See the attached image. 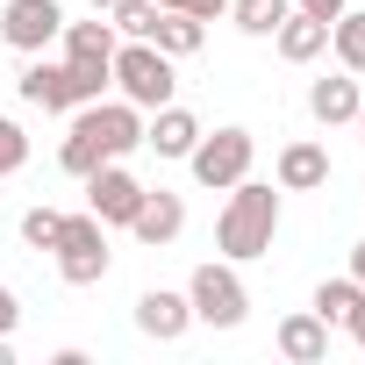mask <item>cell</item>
<instances>
[{
  "instance_id": "cell-12",
  "label": "cell",
  "mask_w": 365,
  "mask_h": 365,
  "mask_svg": "<svg viewBox=\"0 0 365 365\" xmlns=\"http://www.w3.org/2000/svg\"><path fill=\"white\" fill-rule=\"evenodd\" d=\"M15 86H22V101H29V108H43V115H72V108H79V101H72V72H65V65H43V58H36Z\"/></svg>"
},
{
  "instance_id": "cell-28",
  "label": "cell",
  "mask_w": 365,
  "mask_h": 365,
  "mask_svg": "<svg viewBox=\"0 0 365 365\" xmlns=\"http://www.w3.org/2000/svg\"><path fill=\"white\" fill-rule=\"evenodd\" d=\"M15 322H22V308H15V294H8V287H0V336H8Z\"/></svg>"
},
{
  "instance_id": "cell-4",
  "label": "cell",
  "mask_w": 365,
  "mask_h": 365,
  "mask_svg": "<svg viewBox=\"0 0 365 365\" xmlns=\"http://www.w3.org/2000/svg\"><path fill=\"white\" fill-rule=\"evenodd\" d=\"M115 86H122V101H129V108H150V115H158V108L172 101V86H179V79H172V58H165L158 43L129 36V51H115Z\"/></svg>"
},
{
  "instance_id": "cell-31",
  "label": "cell",
  "mask_w": 365,
  "mask_h": 365,
  "mask_svg": "<svg viewBox=\"0 0 365 365\" xmlns=\"http://www.w3.org/2000/svg\"><path fill=\"white\" fill-rule=\"evenodd\" d=\"M0 365H15V344H8V336H0Z\"/></svg>"
},
{
  "instance_id": "cell-15",
  "label": "cell",
  "mask_w": 365,
  "mask_h": 365,
  "mask_svg": "<svg viewBox=\"0 0 365 365\" xmlns=\"http://www.w3.org/2000/svg\"><path fill=\"white\" fill-rule=\"evenodd\" d=\"M143 143H150L158 158H187V150L201 143V122H194L187 108H172V101H165V108H158V122L143 129Z\"/></svg>"
},
{
  "instance_id": "cell-7",
  "label": "cell",
  "mask_w": 365,
  "mask_h": 365,
  "mask_svg": "<svg viewBox=\"0 0 365 365\" xmlns=\"http://www.w3.org/2000/svg\"><path fill=\"white\" fill-rule=\"evenodd\" d=\"M72 115H79V129H86L108 158L143 150V108H129V101H86V108H72Z\"/></svg>"
},
{
  "instance_id": "cell-29",
  "label": "cell",
  "mask_w": 365,
  "mask_h": 365,
  "mask_svg": "<svg viewBox=\"0 0 365 365\" xmlns=\"http://www.w3.org/2000/svg\"><path fill=\"white\" fill-rule=\"evenodd\" d=\"M344 322H351V336H358V344H365V301H358V308H351V315H344Z\"/></svg>"
},
{
  "instance_id": "cell-22",
  "label": "cell",
  "mask_w": 365,
  "mask_h": 365,
  "mask_svg": "<svg viewBox=\"0 0 365 365\" xmlns=\"http://www.w3.org/2000/svg\"><path fill=\"white\" fill-rule=\"evenodd\" d=\"M358 301H365L358 279H322V287H315V315H322V322H344Z\"/></svg>"
},
{
  "instance_id": "cell-19",
  "label": "cell",
  "mask_w": 365,
  "mask_h": 365,
  "mask_svg": "<svg viewBox=\"0 0 365 365\" xmlns=\"http://www.w3.org/2000/svg\"><path fill=\"white\" fill-rule=\"evenodd\" d=\"M287 15H294V0H230V22L244 36H272Z\"/></svg>"
},
{
  "instance_id": "cell-30",
  "label": "cell",
  "mask_w": 365,
  "mask_h": 365,
  "mask_svg": "<svg viewBox=\"0 0 365 365\" xmlns=\"http://www.w3.org/2000/svg\"><path fill=\"white\" fill-rule=\"evenodd\" d=\"M351 279L365 287V244H351Z\"/></svg>"
},
{
  "instance_id": "cell-3",
  "label": "cell",
  "mask_w": 365,
  "mask_h": 365,
  "mask_svg": "<svg viewBox=\"0 0 365 365\" xmlns=\"http://www.w3.org/2000/svg\"><path fill=\"white\" fill-rule=\"evenodd\" d=\"M58 279L65 287H101L108 279V222L86 208V215H65V230H58Z\"/></svg>"
},
{
  "instance_id": "cell-26",
  "label": "cell",
  "mask_w": 365,
  "mask_h": 365,
  "mask_svg": "<svg viewBox=\"0 0 365 365\" xmlns=\"http://www.w3.org/2000/svg\"><path fill=\"white\" fill-rule=\"evenodd\" d=\"M158 8H179V15H194V22H215V15H230V0H158Z\"/></svg>"
},
{
  "instance_id": "cell-5",
  "label": "cell",
  "mask_w": 365,
  "mask_h": 365,
  "mask_svg": "<svg viewBox=\"0 0 365 365\" xmlns=\"http://www.w3.org/2000/svg\"><path fill=\"white\" fill-rule=\"evenodd\" d=\"M251 158H258V136L251 129H201V143L187 150V165H194V179L201 187H215V194H230L237 179H251Z\"/></svg>"
},
{
  "instance_id": "cell-16",
  "label": "cell",
  "mask_w": 365,
  "mask_h": 365,
  "mask_svg": "<svg viewBox=\"0 0 365 365\" xmlns=\"http://www.w3.org/2000/svg\"><path fill=\"white\" fill-rule=\"evenodd\" d=\"M272 36H279V58H287V65H308V58L329 51V22H315V15H301V8H294Z\"/></svg>"
},
{
  "instance_id": "cell-13",
  "label": "cell",
  "mask_w": 365,
  "mask_h": 365,
  "mask_svg": "<svg viewBox=\"0 0 365 365\" xmlns=\"http://www.w3.org/2000/svg\"><path fill=\"white\" fill-rule=\"evenodd\" d=\"M279 187H287V194L329 187V150H322V143H287V150H279Z\"/></svg>"
},
{
  "instance_id": "cell-32",
  "label": "cell",
  "mask_w": 365,
  "mask_h": 365,
  "mask_svg": "<svg viewBox=\"0 0 365 365\" xmlns=\"http://www.w3.org/2000/svg\"><path fill=\"white\" fill-rule=\"evenodd\" d=\"M351 122H358V143H365V101H358V115H351Z\"/></svg>"
},
{
  "instance_id": "cell-33",
  "label": "cell",
  "mask_w": 365,
  "mask_h": 365,
  "mask_svg": "<svg viewBox=\"0 0 365 365\" xmlns=\"http://www.w3.org/2000/svg\"><path fill=\"white\" fill-rule=\"evenodd\" d=\"M108 8H115V0H93V15H108Z\"/></svg>"
},
{
  "instance_id": "cell-2",
  "label": "cell",
  "mask_w": 365,
  "mask_h": 365,
  "mask_svg": "<svg viewBox=\"0 0 365 365\" xmlns=\"http://www.w3.org/2000/svg\"><path fill=\"white\" fill-rule=\"evenodd\" d=\"M58 43H65V72H72V101L86 108V101H101V86L115 79V22H65L58 29Z\"/></svg>"
},
{
  "instance_id": "cell-21",
  "label": "cell",
  "mask_w": 365,
  "mask_h": 365,
  "mask_svg": "<svg viewBox=\"0 0 365 365\" xmlns=\"http://www.w3.org/2000/svg\"><path fill=\"white\" fill-rule=\"evenodd\" d=\"M58 165H65L72 179H86V172H101V165H108V150H101V143H93V136H86V129L72 122V136H65V150H58Z\"/></svg>"
},
{
  "instance_id": "cell-9",
  "label": "cell",
  "mask_w": 365,
  "mask_h": 365,
  "mask_svg": "<svg viewBox=\"0 0 365 365\" xmlns=\"http://www.w3.org/2000/svg\"><path fill=\"white\" fill-rule=\"evenodd\" d=\"M143 194H150V187H136L115 158H108L101 172H86V208H93L101 222H122V230H129V215L143 208Z\"/></svg>"
},
{
  "instance_id": "cell-17",
  "label": "cell",
  "mask_w": 365,
  "mask_h": 365,
  "mask_svg": "<svg viewBox=\"0 0 365 365\" xmlns=\"http://www.w3.org/2000/svg\"><path fill=\"white\" fill-rule=\"evenodd\" d=\"M358 101H365V93H358V72H344V79H315V86H308V115H315V122H329V129H336V122H351V115H358Z\"/></svg>"
},
{
  "instance_id": "cell-14",
  "label": "cell",
  "mask_w": 365,
  "mask_h": 365,
  "mask_svg": "<svg viewBox=\"0 0 365 365\" xmlns=\"http://www.w3.org/2000/svg\"><path fill=\"white\" fill-rule=\"evenodd\" d=\"M279 351H287L294 365H322V358H329V322H322L315 308H308V315H287V322H279Z\"/></svg>"
},
{
  "instance_id": "cell-10",
  "label": "cell",
  "mask_w": 365,
  "mask_h": 365,
  "mask_svg": "<svg viewBox=\"0 0 365 365\" xmlns=\"http://www.w3.org/2000/svg\"><path fill=\"white\" fill-rule=\"evenodd\" d=\"M187 322H194V301L172 294V287H150V294L136 301V329L158 336V344H179V336H187Z\"/></svg>"
},
{
  "instance_id": "cell-18",
  "label": "cell",
  "mask_w": 365,
  "mask_h": 365,
  "mask_svg": "<svg viewBox=\"0 0 365 365\" xmlns=\"http://www.w3.org/2000/svg\"><path fill=\"white\" fill-rule=\"evenodd\" d=\"M201 29H208V22L179 15V8H158V22H150V36H143V43H158L165 58H194V51H201Z\"/></svg>"
},
{
  "instance_id": "cell-1",
  "label": "cell",
  "mask_w": 365,
  "mask_h": 365,
  "mask_svg": "<svg viewBox=\"0 0 365 365\" xmlns=\"http://www.w3.org/2000/svg\"><path fill=\"white\" fill-rule=\"evenodd\" d=\"M272 237H279V194H272V187H258V179H237L230 201H222V222H215L222 258H230V265L265 258V251H272Z\"/></svg>"
},
{
  "instance_id": "cell-20",
  "label": "cell",
  "mask_w": 365,
  "mask_h": 365,
  "mask_svg": "<svg viewBox=\"0 0 365 365\" xmlns=\"http://www.w3.org/2000/svg\"><path fill=\"white\" fill-rule=\"evenodd\" d=\"M329 43H336V65L365 79V15H351V8H344V15L329 22Z\"/></svg>"
},
{
  "instance_id": "cell-11",
  "label": "cell",
  "mask_w": 365,
  "mask_h": 365,
  "mask_svg": "<svg viewBox=\"0 0 365 365\" xmlns=\"http://www.w3.org/2000/svg\"><path fill=\"white\" fill-rule=\"evenodd\" d=\"M129 230H136V244H150V251H158V244H172L179 230H187V201L158 187V194H143V208L129 215Z\"/></svg>"
},
{
  "instance_id": "cell-27",
  "label": "cell",
  "mask_w": 365,
  "mask_h": 365,
  "mask_svg": "<svg viewBox=\"0 0 365 365\" xmlns=\"http://www.w3.org/2000/svg\"><path fill=\"white\" fill-rule=\"evenodd\" d=\"M294 8H301V15H315V22H336L351 0H294Z\"/></svg>"
},
{
  "instance_id": "cell-24",
  "label": "cell",
  "mask_w": 365,
  "mask_h": 365,
  "mask_svg": "<svg viewBox=\"0 0 365 365\" xmlns=\"http://www.w3.org/2000/svg\"><path fill=\"white\" fill-rule=\"evenodd\" d=\"M22 165H29V136H22V122L0 115V179H15Z\"/></svg>"
},
{
  "instance_id": "cell-25",
  "label": "cell",
  "mask_w": 365,
  "mask_h": 365,
  "mask_svg": "<svg viewBox=\"0 0 365 365\" xmlns=\"http://www.w3.org/2000/svg\"><path fill=\"white\" fill-rule=\"evenodd\" d=\"M58 230H65V215H58V208H29V215H22V237H29L36 251H51V244H58Z\"/></svg>"
},
{
  "instance_id": "cell-6",
  "label": "cell",
  "mask_w": 365,
  "mask_h": 365,
  "mask_svg": "<svg viewBox=\"0 0 365 365\" xmlns=\"http://www.w3.org/2000/svg\"><path fill=\"white\" fill-rule=\"evenodd\" d=\"M187 301H194V322H208V329H237L244 308H251L237 265H201V272L187 279Z\"/></svg>"
},
{
  "instance_id": "cell-23",
  "label": "cell",
  "mask_w": 365,
  "mask_h": 365,
  "mask_svg": "<svg viewBox=\"0 0 365 365\" xmlns=\"http://www.w3.org/2000/svg\"><path fill=\"white\" fill-rule=\"evenodd\" d=\"M108 22H115L122 36H150V22H158V0H115V8H108Z\"/></svg>"
},
{
  "instance_id": "cell-8",
  "label": "cell",
  "mask_w": 365,
  "mask_h": 365,
  "mask_svg": "<svg viewBox=\"0 0 365 365\" xmlns=\"http://www.w3.org/2000/svg\"><path fill=\"white\" fill-rule=\"evenodd\" d=\"M58 29H65V8H58V0H8V15H0V36H8V51H22V58L51 51Z\"/></svg>"
}]
</instances>
